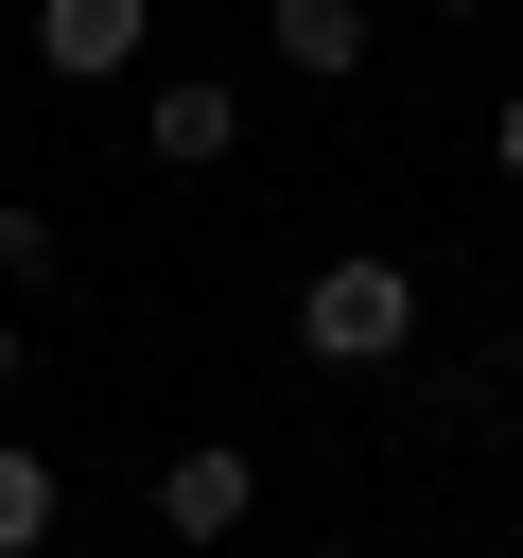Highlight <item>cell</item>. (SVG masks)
Returning a JSON list of instances; mask_svg holds the SVG:
<instances>
[{
	"instance_id": "1",
	"label": "cell",
	"mask_w": 523,
	"mask_h": 558,
	"mask_svg": "<svg viewBox=\"0 0 523 558\" xmlns=\"http://www.w3.org/2000/svg\"><path fill=\"white\" fill-rule=\"evenodd\" d=\"M296 349H314V366H401V349H418V279L366 262V244L314 262V279H296Z\"/></svg>"
},
{
	"instance_id": "2",
	"label": "cell",
	"mask_w": 523,
	"mask_h": 558,
	"mask_svg": "<svg viewBox=\"0 0 523 558\" xmlns=\"http://www.w3.org/2000/svg\"><path fill=\"white\" fill-rule=\"evenodd\" d=\"M139 17H157V0H35V70H52V87H105V70L139 52Z\"/></svg>"
},
{
	"instance_id": "3",
	"label": "cell",
	"mask_w": 523,
	"mask_h": 558,
	"mask_svg": "<svg viewBox=\"0 0 523 558\" xmlns=\"http://www.w3.org/2000/svg\"><path fill=\"white\" fill-rule=\"evenodd\" d=\"M244 506H262V471H244V453H227V436H192V453H174V471H157V523H174V541H227V523H244Z\"/></svg>"
},
{
	"instance_id": "4",
	"label": "cell",
	"mask_w": 523,
	"mask_h": 558,
	"mask_svg": "<svg viewBox=\"0 0 523 558\" xmlns=\"http://www.w3.org/2000/svg\"><path fill=\"white\" fill-rule=\"evenodd\" d=\"M139 157H174V174H209V157H244V105H227V87L192 70V87H157V105H139Z\"/></svg>"
},
{
	"instance_id": "5",
	"label": "cell",
	"mask_w": 523,
	"mask_h": 558,
	"mask_svg": "<svg viewBox=\"0 0 523 558\" xmlns=\"http://www.w3.org/2000/svg\"><path fill=\"white\" fill-rule=\"evenodd\" d=\"M262 35H279L296 87H349V70H366V0H262Z\"/></svg>"
},
{
	"instance_id": "6",
	"label": "cell",
	"mask_w": 523,
	"mask_h": 558,
	"mask_svg": "<svg viewBox=\"0 0 523 558\" xmlns=\"http://www.w3.org/2000/svg\"><path fill=\"white\" fill-rule=\"evenodd\" d=\"M35 541H52V453L0 436V558H35Z\"/></svg>"
},
{
	"instance_id": "7",
	"label": "cell",
	"mask_w": 523,
	"mask_h": 558,
	"mask_svg": "<svg viewBox=\"0 0 523 558\" xmlns=\"http://www.w3.org/2000/svg\"><path fill=\"white\" fill-rule=\"evenodd\" d=\"M488 157H506V174H523V87H506V122H488Z\"/></svg>"
},
{
	"instance_id": "8",
	"label": "cell",
	"mask_w": 523,
	"mask_h": 558,
	"mask_svg": "<svg viewBox=\"0 0 523 558\" xmlns=\"http://www.w3.org/2000/svg\"><path fill=\"white\" fill-rule=\"evenodd\" d=\"M0 384H17V331H0Z\"/></svg>"
},
{
	"instance_id": "9",
	"label": "cell",
	"mask_w": 523,
	"mask_h": 558,
	"mask_svg": "<svg viewBox=\"0 0 523 558\" xmlns=\"http://www.w3.org/2000/svg\"><path fill=\"white\" fill-rule=\"evenodd\" d=\"M471 17H488V0H471Z\"/></svg>"
}]
</instances>
